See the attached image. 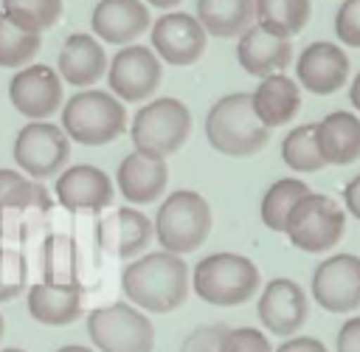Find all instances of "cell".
I'll return each mask as SVG.
<instances>
[{
	"mask_svg": "<svg viewBox=\"0 0 360 352\" xmlns=\"http://www.w3.org/2000/svg\"><path fill=\"white\" fill-rule=\"evenodd\" d=\"M121 287L138 310L172 313L186 301L191 284L183 256L169 251H155L124 268Z\"/></svg>",
	"mask_w": 360,
	"mask_h": 352,
	"instance_id": "6da1fadb",
	"label": "cell"
},
{
	"mask_svg": "<svg viewBox=\"0 0 360 352\" xmlns=\"http://www.w3.org/2000/svg\"><path fill=\"white\" fill-rule=\"evenodd\" d=\"M205 138L228 158H250L270 141V130L256 118L250 93H228L208 110Z\"/></svg>",
	"mask_w": 360,
	"mask_h": 352,
	"instance_id": "7a4b0ae2",
	"label": "cell"
},
{
	"mask_svg": "<svg viewBox=\"0 0 360 352\" xmlns=\"http://www.w3.org/2000/svg\"><path fill=\"white\" fill-rule=\"evenodd\" d=\"M194 293L214 307H239L248 298H253L262 287L259 268L253 259L231 251L208 253L194 265L191 273Z\"/></svg>",
	"mask_w": 360,
	"mask_h": 352,
	"instance_id": "3957f363",
	"label": "cell"
},
{
	"mask_svg": "<svg viewBox=\"0 0 360 352\" xmlns=\"http://www.w3.org/2000/svg\"><path fill=\"white\" fill-rule=\"evenodd\" d=\"M62 130L84 146H104L127 130V110L110 90H79L62 104Z\"/></svg>",
	"mask_w": 360,
	"mask_h": 352,
	"instance_id": "277c9868",
	"label": "cell"
},
{
	"mask_svg": "<svg viewBox=\"0 0 360 352\" xmlns=\"http://www.w3.org/2000/svg\"><path fill=\"white\" fill-rule=\"evenodd\" d=\"M152 228L163 251L177 256L191 253L211 234V206L202 194L191 189H177L160 203Z\"/></svg>",
	"mask_w": 360,
	"mask_h": 352,
	"instance_id": "5b68a950",
	"label": "cell"
},
{
	"mask_svg": "<svg viewBox=\"0 0 360 352\" xmlns=\"http://www.w3.org/2000/svg\"><path fill=\"white\" fill-rule=\"evenodd\" d=\"M191 132V113L180 99L163 96L146 101L129 127V138L135 152L149 155V158H169L174 155Z\"/></svg>",
	"mask_w": 360,
	"mask_h": 352,
	"instance_id": "8992f818",
	"label": "cell"
},
{
	"mask_svg": "<svg viewBox=\"0 0 360 352\" xmlns=\"http://www.w3.org/2000/svg\"><path fill=\"white\" fill-rule=\"evenodd\" d=\"M343 231H346V208L335 197L318 191L301 197L284 225V234L292 242V248L304 253H326L343 239Z\"/></svg>",
	"mask_w": 360,
	"mask_h": 352,
	"instance_id": "52a82bcc",
	"label": "cell"
},
{
	"mask_svg": "<svg viewBox=\"0 0 360 352\" xmlns=\"http://www.w3.org/2000/svg\"><path fill=\"white\" fill-rule=\"evenodd\" d=\"M87 335L98 352H152L155 349V327L135 307L124 301H112L90 310Z\"/></svg>",
	"mask_w": 360,
	"mask_h": 352,
	"instance_id": "ba28073f",
	"label": "cell"
},
{
	"mask_svg": "<svg viewBox=\"0 0 360 352\" xmlns=\"http://www.w3.org/2000/svg\"><path fill=\"white\" fill-rule=\"evenodd\" d=\"M70 158V138L51 121H31L14 138V161L22 175L45 180L59 175Z\"/></svg>",
	"mask_w": 360,
	"mask_h": 352,
	"instance_id": "9c48e42d",
	"label": "cell"
},
{
	"mask_svg": "<svg viewBox=\"0 0 360 352\" xmlns=\"http://www.w3.org/2000/svg\"><path fill=\"white\" fill-rule=\"evenodd\" d=\"M163 79V62L146 45H124L112 62L107 65L110 93L121 101H143L149 99Z\"/></svg>",
	"mask_w": 360,
	"mask_h": 352,
	"instance_id": "30bf717a",
	"label": "cell"
},
{
	"mask_svg": "<svg viewBox=\"0 0 360 352\" xmlns=\"http://www.w3.org/2000/svg\"><path fill=\"white\" fill-rule=\"evenodd\" d=\"M312 298L326 313H352L360 307V256L332 253L315 270L309 282Z\"/></svg>",
	"mask_w": 360,
	"mask_h": 352,
	"instance_id": "8fae6325",
	"label": "cell"
},
{
	"mask_svg": "<svg viewBox=\"0 0 360 352\" xmlns=\"http://www.w3.org/2000/svg\"><path fill=\"white\" fill-rule=\"evenodd\" d=\"M256 313L267 332L290 338L304 327V321L309 315V298L295 279L276 276L262 287Z\"/></svg>",
	"mask_w": 360,
	"mask_h": 352,
	"instance_id": "7c38bea8",
	"label": "cell"
},
{
	"mask_svg": "<svg viewBox=\"0 0 360 352\" xmlns=\"http://www.w3.org/2000/svg\"><path fill=\"white\" fill-rule=\"evenodd\" d=\"M149 39L160 62L180 65V68L194 65L205 54V45H208V34L200 25V20L186 11H169L158 17V23L149 31Z\"/></svg>",
	"mask_w": 360,
	"mask_h": 352,
	"instance_id": "4fadbf2b",
	"label": "cell"
},
{
	"mask_svg": "<svg viewBox=\"0 0 360 352\" xmlns=\"http://www.w3.org/2000/svg\"><path fill=\"white\" fill-rule=\"evenodd\" d=\"M349 54L338 42H309L295 59V79L298 87L315 96H332L349 82Z\"/></svg>",
	"mask_w": 360,
	"mask_h": 352,
	"instance_id": "5bb4252c",
	"label": "cell"
},
{
	"mask_svg": "<svg viewBox=\"0 0 360 352\" xmlns=\"http://www.w3.org/2000/svg\"><path fill=\"white\" fill-rule=\"evenodd\" d=\"M8 99L17 113L31 121H45L51 113L62 110V79L48 65H25L8 82Z\"/></svg>",
	"mask_w": 360,
	"mask_h": 352,
	"instance_id": "9a60e30c",
	"label": "cell"
},
{
	"mask_svg": "<svg viewBox=\"0 0 360 352\" xmlns=\"http://www.w3.org/2000/svg\"><path fill=\"white\" fill-rule=\"evenodd\" d=\"M53 194L68 211H104L112 206V177L90 163H76L59 172Z\"/></svg>",
	"mask_w": 360,
	"mask_h": 352,
	"instance_id": "2e32d148",
	"label": "cell"
},
{
	"mask_svg": "<svg viewBox=\"0 0 360 352\" xmlns=\"http://www.w3.org/2000/svg\"><path fill=\"white\" fill-rule=\"evenodd\" d=\"M53 208L51 191L42 180L25 177L0 200V237L3 239H22L28 237Z\"/></svg>",
	"mask_w": 360,
	"mask_h": 352,
	"instance_id": "e0dca14e",
	"label": "cell"
},
{
	"mask_svg": "<svg viewBox=\"0 0 360 352\" xmlns=\"http://www.w3.org/2000/svg\"><path fill=\"white\" fill-rule=\"evenodd\" d=\"M236 59L245 73L259 76V79L284 73V68L292 65V42L284 37H276L253 23L245 34H239Z\"/></svg>",
	"mask_w": 360,
	"mask_h": 352,
	"instance_id": "ac0fdd59",
	"label": "cell"
},
{
	"mask_svg": "<svg viewBox=\"0 0 360 352\" xmlns=\"http://www.w3.org/2000/svg\"><path fill=\"white\" fill-rule=\"evenodd\" d=\"M90 25L96 39L110 45H129L149 28V8L141 0H98Z\"/></svg>",
	"mask_w": 360,
	"mask_h": 352,
	"instance_id": "d6986e66",
	"label": "cell"
},
{
	"mask_svg": "<svg viewBox=\"0 0 360 352\" xmlns=\"http://www.w3.org/2000/svg\"><path fill=\"white\" fill-rule=\"evenodd\" d=\"M152 237H155L152 220L146 214L135 211L132 206H121L110 217L98 220V242L107 253H112L118 259L138 256L149 245Z\"/></svg>",
	"mask_w": 360,
	"mask_h": 352,
	"instance_id": "ffe728a7",
	"label": "cell"
},
{
	"mask_svg": "<svg viewBox=\"0 0 360 352\" xmlns=\"http://www.w3.org/2000/svg\"><path fill=\"white\" fill-rule=\"evenodd\" d=\"M169 166L163 158H149L141 152H129L115 172V186L127 203H152L166 191Z\"/></svg>",
	"mask_w": 360,
	"mask_h": 352,
	"instance_id": "44dd1931",
	"label": "cell"
},
{
	"mask_svg": "<svg viewBox=\"0 0 360 352\" xmlns=\"http://www.w3.org/2000/svg\"><path fill=\"white\" fill-rule=\"evenodd\" d=\"M107 54L101 42L90 34H70L59 51L56 73L73 87H90L107 73Z\"/></svg>",
	"mask_w": 360,
	"mask_h": 352,
	"instance_id": "7402d4cb",
	"label": "cell"
},
{
	"mask_svg": "<svg viewBox=\"0 0 360 352\" xmlns=\"http://www.w3.org/2000/svg\"><path fill=\"white\" fill-rule=\"evenodd\" d=\"M315 141L323 163L349 166L360 161V118L349 110L326 113L315 124Z\"/></svg>",
	"mask_w": 360,
	"mask_h": 352,
	"instance_id": "603a6c76",
	"label": "cell"
},
{
	"mask_svg": "<svg viewBox=\"0 0 360 352\" xmlns=\"http://www.w3.org/2000/svg\"><path fill=\"white\" fill-rule=\"evenodd\" d=\"M250 104H253L256 118L267 130H276V127L290 124L298 115V110H301V87L290 76L273 73V76H264L256 84V90L250 93Z\"/></svg>",
	"mask_w": 360,
	"mask_h": 352,
	"instance_id": "cb8c5ba5",
	"label": "cell"
},
{
	"mask_svg": "<svg viewBox=\"0 0 360 352\" xmlns=\"http://www.w3.org/2000/svg\"><path fill=\"white\" fill-rule=\"evenodd\" d=\"M28 313L48 327L73 324L82 315V287L39 282L28 290Z\"/></svg>",
	"mask_w": 360,
	"mask_h": 352,
	"instance_id": "d4e9b609",
	"label": "cell"
},
{
	"mask_svg": "<svg viewBox=\"0 0 360 352\" xmlns=\"http://www.w3.org/2000/svg\"><path fill=\"white\" fill-rule=\"evenodd\" d=\"M197 20L211 37H239L256 23L253 0H197Z\"/></svg>",
	"mask_w": 360,
	"mask_h": 352,
	"instance_id": "484cf974",
	"label": "cell"
},
{
	"mask_svg": "<svg viewBox=\"0 0 360 352\" xmlns=\"http://www.w3.org/2000/svg\"><path fill=\"white\" fill-rule=\"evenodd\" d=\"M253 6H256V25L284 39L301 34L312 14L309 0H253Z\"/></svg>",
	"mask_w": 360,
	"mask_h": 352,
	"instance_id": "4316f807",
	"label": "cell"
},
{
	"mask_svg": "<svg viewBox=\"0 0 360 352\" xmlns=\"http://www.w3.org/2000/svg\"><path fill=\"white\" fill-rule=\"evenodd\" d=\"M39 259H42V282H48V284H79V253H76L73 237L51 234L42 242Z\"/></svg>",
	"mask_w": 360,
	"mask_h": 352,
	"instance_id": "83f0119b",
	"label": "cell"
},
{
	"mask_svg": "<svg viewBox=\"0 0 360 352\" xmlns=\"http://www.w3.org/2000/svg\"><path fill=\"white\" fill-rule=\"evenodd\" d=\"M309 194V186L298 177H281L276 183H270V189L264 191L262 197V206H259V217L262 222L270 228V231H278L284 234V225H287V217L290 211L295 208V203L301 197Z\"/></svg>",
	"mask_w": 360,
	"mask_h": 352,
	"instance_id": "f1b7e54d",
	"label": "cell"
},
{
	"mask_svg": "<svg viewBox=\"0 0 360 352\" xmlns=\"http://www.w3.org/2000/svg\"><path fill=\"white\" fill-rule=\"evenodd\" d=\"M3 14L28 34L53 28L62 17V0H3Z\"/></svg>",
	"mask_w": 360,
	"mask_h": 352,
	"instance_id": "f546056e",
	"label": "cell"
},
{
	"mask_svg": "<svg viewBox=\"0 0 360 352\" xmlns=\"http://www.w3.org/2000/svg\"><path fill=\"white\" fill-rule=\"evenodd\" d=\"M281 161L298 172V175H309L323 169V158L318 152V141H315V124H301L295 130H290L281 141Z\"/></svg>",
	"mask_w": 360,
	"mask_h": 352,
	"instance_id": "4dcf8cb0",
	"label": "cell"
},
{
	"mask_svg": "<svg viewBox=\"0 0 360 352\" xmlns=\"http://www.w3.org/2000/svg\"><path fill=\"white\" fill-rule=\"evenodd\" d=\"M39 51V37L17 28L0 11V68H25Z\"/></svg>",
	"mask_w": 360,
	"mask_h": 352,
	"instance_id": "1f68e13d",
	"label": "cell"
},
{
	"mask_svg": "<svg viewBox=\"0 0 360 352\" xmlns=\"http://www.w3.org/2000/svg\"><path fill=\"white\" fill-rule=\"evenodd\" d=\"M28 279L25 256L17 248H0V301H11L22 293Z\"/></svg>",
	"mask_w": 360,
	"mask_h": 352,
	"instance_id": "d6a6232c",
	"label": "cell"
},
{
	"mask_svg": "<svg viewBox=\"0 0 360 352\" xmlns=\"http://www.w3.org/2000/svg\"><path fill=\"white\" fill-rule=\"evenodd\" d=\"M219 352H273L270 346V338L256 329V327H236V329H228L222 344H219Z\"/></svg>",
	"mask_w": 360,
	"mask_h": 352,
	"instance_id": "836d02e7",
	"label": "cell"
},
{
	"mask_svg": "<svg viewBox=\"0 0 360 352\" xmlns=\"http://www.w3.org/2000/svg\"><path fill=\"white\" fill-rule=\"evenodd\" d=\"M335 37L349 48H360V0L340 3L335 14Z\"/></svg>",
	"mask_w": 360,
	"mask_h": 352,
	"instance_id": "e575fe53",
	"label": "cell"
},
{
	"mask_svg": "<svg viewBox=\"0 0 360 352\" xmlns=\"http://www.w3.org/2000/svg\"><path fill=\"white\" fill-rule=\"evenodd\" d=\"M225 332H228L225 324L197 327L186 335V341L180 344V352H219V344H222Z\"/></svg>",
	"mask_w": 360,
	"mask_h": 352,
	"instance_id": "d590c367",
	"label": "cell"
},
{
	"mask_svg": "<svg viewBox=\"0 0 360 352\" xmlns=\"http://www.w3.org/2000/svg\"><path fill=\"white\" fill-rule=\"evenodd\" d=\"M335 352H360V315H349L340 324Z\"/></svg>",
	"mask_w": 360,
	"mask_h": 352,
	"instance_id": "8d00e7d4",
	"label": "cell"
},
{
	"mask_svg": "<svg viewBox=\"0 0 360 352\" xmlns=\"http://www.w3.org/2000/svg\"><path fill=\"white\" fill-rule=\"evenodd\" d=\"M273 352H329L323 341L312 338V335H290L278 349Z\"/></svg>",
	"mask_w": 360,
	"mask_h": 352,
	"instance_id": "74e56055",
	"label": "cell"
},
{
	"mask_svg": "<svg viewBox=\"0 0 360 352\" xmlns=\"http://www.w3.org/2000/svg\"><path fill=\"white\" fill-rule=\"evenodd\" d=\"M343 208H346L354 220H360V175H354V177L343 186Z\"/></svg>",
	"mask_w": 360,
	"mask_h": 352,
	"instance_id": "f35d334b",
	"label": "cell"
},
{
	"mask_svg": "<svg viewBox=\"0 0 360 352\" xmlns=\"http://www.w3.org/2000/svg\"><path fill=\"white\" fill-rule=\"evenodd\" d=\"M25 180V175H20L17 169H0V200L14 189V186H20Z\"/></svg>",
	"mask_w": 360,
	"mask_h": 352,
	"instance_id": "ab89813d",
	"label": "cell"
},
{
	"mask_svg": "<svg viewBox=\"0 0 360 352\" xmlns=\"http://www.w3.org/2000/svg\"><path fill=\"white\" fill-rule=\"evenodd\" d=\"M349 101H352V107L360 113V73L352 79V84H349Z\"/></svg>",
	"mask_w": 360,
	"mask_h": 352,
	"instance_id": "60d3db41",
	"label": "cell"
},
{
	"mask_svg": "<svg viewBox=\"0 0 360 352\" xmlns=\"http://www.w3.org/2000/svg\"><path fill=\"white\" fill-rule=\"evenodd\" d=\"M149 6H158V8H174L180 6V0H146Z\"/></svg>",
	"mask_w": 360,
	"mask_h": 352,
	"instance_id": "b9f144b4",
	"label": "cell"
},
{
	"mask_svg": "<svg viewBox=\"0 0 360 352\" xmlns=\"http://www.w3.org/2000/svg\"><path fill=\"white\" fill-rule=\"evenodd\" d=\"M56 352H93L90 346H82V344H68V346H59Z\"/></svg>",
	"mask_w": 360,
	"mask_h": 352,
	"instance_id": "7bdbcfd3",
	"label": "cell"
},
{
	"mask_svg": "<svg viewBox=\"0 0 360 352\" xmlns=\"http://www.w3.org/2000/svg\"><path fill=\"white\" fill-rule=\"evenodd\" d=\"M3 332H6V321H3V313H0V338H3Z\"/></svg>",
	"mask_w": 360,
	"mask_h": 352,
	"instance_id": "ee69618b",
	"label": "cell"
},
{
	"mask_svg": "<svg viewBox=\"0 0 360 352\" xmlns=\"http://www.w3.org/2000/svg\"><path fill=\"white\" fill-rule=\"evenodd\" d=\"M0 352H25V349H17V346H8V349H0Z\"/></svg>",
	"mask_w": 360,
	"mask_h": 352,
	"instance_id": "f6af8a7d",
	"label": "cell"
}]
</instances>
